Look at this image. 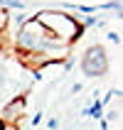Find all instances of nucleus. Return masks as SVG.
I'll return each instance as SVG.
<instances>
[{"label":"nucleus","instance_id":"0eeeda50","mask_svg":"<svg viewBox=\"0 0 123 130\" xmlns=\"http://www.w3.org/2000/svg\"><path fill=\"white\" fill-rule=\"evenodd\" d=\"M0 130H17V125H7V123H3V128Z\"/></svg>","mask_w":123,"mask_h":130},{"label":"nucleus","instance_id":"6e6552de","mask_svg":"<svg viewBox=\"0 0 123 130\" xmlns=\"http://www.w3.org/2000/svg\"><path fill=\"white\" fill-rule=\"evenodd\" d=\"M0 128H3V123H0Z\"/></svg>","mask_w":123,"mask_h":130},{"label":"nucleus","instance_id":"39448f33","mask_svg":"<svg viewBox=\"0 0 123 130\" xmlns=\"http://www.w3.org/2000/svg\"><path fill=\"white\" fill-rule=\"evenodd\" d=\"M3 7H17L20 10V7H25V0H0V10Z\"/></svg>","mask_w":123,"mask_h":130},{"label":"nucleus","instance_id":"20e7f679","mask_svg":"<svg viewBox=\"0 0 123 130\" xmlns=\"http://www.w3.org/2000/svg\"><path fill=\"white\" fill-rule=\"evenodd\" d=\"M22 110H25V98H12V101L3 108V113H0V123L15 125V120L22 116Z\"/></svg>","mask_w":123,"mask_h":130},{"label":"nucleus","instance_id":"f03ea898","mask_svg":"<svg viewBox=\"0 0 123 130\" xmlns=\"http://www.w3.org/2000/svg\"><path fill=\"white\" fill-rule=\"evenodd\" d=\"M35 20L52 37H57V39H62L66 44H72L74 39H79L81 32H84V27L66 12H39V15H35Z\"/></svg>","mask_w":123,"mask_h":130},{"label":"nucleus","instance_id":"f257e3e1","mask_svg":"<svg viewBox=\"0 0 123 130\" xmlns=\"http://www.w3.org/2000/svg\"><path fill=\"white\" fill-rule=\"evenodd\" d=\"M17 47L30 54H49V57H62V52L69 49V44L52 37L35 17L22 22L20 32H17Z\"/></svg>","mask_w":123,"mask_h":130},{"label":"nucleus","instance_id":"7ed1b4c3","mask_svg":"<svg viewBox=\"0 0 123 130\" xmlns=\"http://www.w3.org/2000/svg\"><path fill=\"white\" fill-rule=\"evenodd\" d=\"M106 69H108V54H106V49L99 47V44L89 47L84 52V57H81V71H84V76H101V74H106Z\"/></svg>","mask_w":123,"mask_h":130},{"label":"nucleus","instance_id":"423d86ee","mask_svg":"<svg viewBox=\"0 0 123 130\" xmlns=\"http://www.w3.org/2000/svg\"><path fill=\"white\" fill-rule=\"evenodd\" d=\"M101 108H103V103H94V108L86 110V113H89V116H94V118H99V116H101Z\"/></svg>","mask_w":123,"mask_h":130}]
</instances>
